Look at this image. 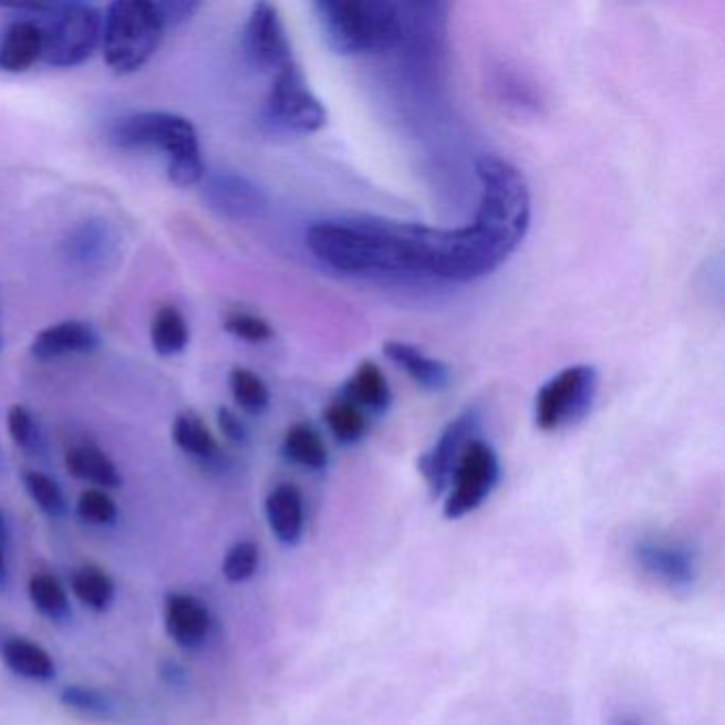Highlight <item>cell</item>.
Segmentation results:
<instances>
[{"label":"cell","mask_w":725,"mask_h":725,"mask_svg":"<svg viewBox=\"0 0 725 725\" xmlns=\"http://www.w3.org/2000/svg\"><path fill=\"white\" fill-rule=\"evenodd\" d=\"M217 426L221 434L235 445H245L249 441V432L245 428L241 417L235 411H230L228 406H221L217 411Z\"/></svg>","instance_id":"obj_36"},{"label":"cell","mask_w":725,"mask_h":725,"mask_svg":"<svg viewBox=\"0 0 725 725\" xmlns=\"http://www.w3.org/2000/svg\"><path fill=\"white\" fill-rule=\"evenodd\" d=\"M258 565H260V547L253 540H241L226 553L221 572L230 583H242L256 574Z\"/></svg>","instance_id":"obj_31"},{"label":"cell","mask_w":725,"mask_h":725,"mask_svg":"<svg viewBox=\"0 0 725 725\" xmlns=\"http://www.w3.org/2000/svg\"><path fill=\"white\" fill-rule=\"evenodd\" d=\"M309 251L348 275L426 272L428 226L385 217L320 219L307 228Z\"/></svg>","instance_id":"obj_1"},{"label":"cell","mask_w":725,"mask_h":725,"mask_svg":"<svg viewBox=\"0 0 725 725\" xmlns=\"http://www.w3.org/2000/svg\"><path fill=\"white\" fill-rule=\"evenodd\" d=\"M43 28V62L54 69H73L96 52L103 39V13L83 2L60 4Z\"/></svg>","instance_id":"obj_5"},{"label":"cell","mask_w":725,"mask_h":725,"mask_svg":"<svg viewBox=\"0 0 725 725\" xmlns=\"http://www.w3.org/2000/svg\"><path fill=\"white\" fill-rule=\"evenodd\" d=\"M235 403L249 415H260L269 408L270 392L267 383L247 369H235L228 379Z\"/></svg>","instance_id":"obj_28"},{"label":"cell","mask_w":725,"mask_h":725,"mask_svg":"<svg viewBox=\"0 0 725 725\" xmlns=\"http://www.w3.org/2000/svg\"><path fill=\"white\" fill-rule=\"evenodd\" d=\"M203 188L207 205L230 219H256L269 207L267 194L237 173L205 175Z\"/></svg>","instance_id":"obj_12"},{"label":"cell","mask_w":725,"mask_h":725,"mask_svg":"<svg viewBox=\"0 0 725 725\" xmlns=\"http://www.w3.org/2000/svg\"><path fill=\"white\" fill-rule=\"evenodd\" d=\"M267 113L275 124L300 135L318 133L328 122V111L309 87L304 71L296 60L275 71L267 96Z\"/></svg>","instance_id":"obj_8"},{"label":"cell","mask_w":725,"mask_h":725,"mask_svg":"<svg viewBox=\"0 0 725 725\" xmlns=\"http://www.w3.org/2000/svg\"><path fill=\"white\" fill-rule=\"evenodd\" d=\"M639 565L655 579L669 583L672 588H687L694 583V562L685 551H679L671 545L660 542H641L636 549Z\"/></svg>","instance_id":"obj_18"},{"label":"cell","mask_w":725,"mask_h":725,"mask_svg":"<svg viewBox=\"0 0 725 725\" xmlns=\"http://www.w3.org/2000/svg\"><path fill=\"white\" fill-rule=\"evenodd\" d=\"M71 590L77 595L81 604H85L92 611H105L115 595V586L111 577L96 566L77 568L71 577Z\"/></svg>","instance_id":"obj_25"},{"label":"cell","mask_w":725,"mask_h":725,"mask_svg":"<svg viewBox=\"0 0 725 725\" xmlns=\"http://www.w3.org/2000/svg\"><path fill=\"white\" fill-rule=\"evenodd\" d=\"M4 574H7V565H4V556H2V551H0V581L4 579Z\"/></svg>","instance_id":"obj_37"},{"label":"cell","mask_w":725,"mask_h":725,"mask_svg":"<svg viewBox=\"0 0 725 725\" xmlns=\"http://www.w3.org/2000/svg\"><path fill=\"white\" fill-rule=\"evenodd\" d=\"M242 48L249 62L262 71H279L292 58V48L275 4L258 2L242 32Z\"/></svg>","instance_id":"obj_11"},{"label":"cell","mask_w":725,"mask_h":725,"mask_svg":"<svg viewBox=\"0 0 725 725\" xmlns=\"http://www.w3.org/2000/svg\"><path fill=\"white\" fill-rule=\"evenodd\" d=\"M60 700L64 706L90 715V717H99V719H113L115 717V706L113 702L99 690L92 687H81V685H69L62 690Z\"/></svg>","instance_id":"obj_30"},{"label":"cell","mask_w":725,"mask_h":725,"mask_svg":"<svg viewBox=\"0 0 725 725\" xmlns=\"http://www.w3.org/2000/svg\"><path fill=\"white\" fill-rule=\"evenodd\" d=\"M189 328L175 307H162L152 322V345L160 355H177L188 348Z\"/></svg>","instance_id":"obj_26"},{"label":"cell","mask_w":725,"mask_h":725,"mask_svg":"<svg viewBox=\"0 0 725 725\" xmlns=\"http://www.w3.org/2000/svg\"><path fill=\"white\" fill-rule=\"evenodd\" d=\"M164 625L175 645L198 649L214 630L209 607L191 593H168L164 600Z\"/></svg>","instance_id":"obj_13"},{"label":"cell","mask_w":725,"mask_h":725,"mask_svg":"<svg viewBox=\"0 0 725 725\" xmlns=\"http://www.w3.org/2000/svg\"><path fill=\"white\" fill-rule=\"evenodd\" d=\"M28 593H30V602L43 618L64 621L71 615L69 593L54 574H48V572L34 574L28 583Z\"/></svg>","instance_id":"obj_24"},{"label":"cell","mask_w":725,"mask_h":725,"mask_svg":"<svg viewBox=\"0 0 725 725\" xmlns=\"http://www.w3.org/2000/svg\"><path fill=\"white\" fill-rule=\"evenodd\" d=\"M270 530L283 545H296L304 532L302 494L292 484L277 485L265 503Z\"/></svg>","instance_id":"obj_16"},{"label":"cell","mask_w":725,"mask_h":725,"mask_svg":"<svg viewBox=\"0 0 725 725\" xmlns=\"http://www.w3.org/2000/svg\"><path fill=\"white\" fill-rule=\"evenodd\" d=\"M226 332H230L232 336L247 341V343H267L275 336V330L265 318L253 315V313H230L224 322Z\"/></svg>","instance_id":"obj_33"},{"label":"cell","mask_w":725,"mask_h":725,"mask_svg":"<svg viewBox=\"0 0 725 725\" xmlns=\"http://www.w3.org/2000/svg\"><path fill=\"white\" fill-rule=\"evenodd\" d=\"M498 481H500V459L496 456V452L481 438L470 441L454 470L449 484L452 491L445 500L443 515L447 519H459L479 509Z\"/></svg>","instance_id":"obj_9"},{"label":"cell","mask_w":725,"mask_h":725,"mask_svg":"<svg viewBox=\"0 0 725 725\" xmlns=\"http://www.w3.org/2000/svg\"><path fill=\"white\" fill-rule=\"evenodd\" d=\"M24 487H27L28 496L32 498V503L43 510L50 517H62L66 510V503L62 496L60 485L55 484L54 479H50L48 475L39 473V470H27L24 473Z\"/></svg>","instance_id":"obj_29"},{"label":"cell","mask_w":725,"mask_h":725,"mask_svg":"<svg viewBox=\"0 0 725 725\" xmlns=\"http://www.w3.org/2000/svg\"><path fill=\"white\" fill-rule=\"evenodd\" d=\"M475 170L481 182L479 209L468 226H459L468 281L503 267L526 239L532 217L530 186L515 164L485 154Z\"/></svg>","instance_id":"obj_2"},{"label":"cell","mask_w":725,"mask_h":725,"mask_svg":"<svg viewBox=\"0 0 725 725\" xmlns=\"http://www.w3.org/2000/svg\"><path fill=\"white\" fill-rule=\"evenodd\" d=\"M479 428H481V411L477 406H468L457 415L456 420H452L445 426L436 443L417 459V468L434 498H438L449 489L457 462L464 449L468 447V443L477 438Z\"/></svg>","instance_id":"obj_10"},{"label":"cell","mask_w":725,"mask_h":725,"mask_svg":"<svg viewBox=\"0 0 725 725\" xmlns=\"http://www.w3.org/2000/svg\"><path fill=\"white\" fill-rule=\"evenodd\" d=\"M323 422L332 436L341 443H358L366 434V415L360 406L341 398L323 408Z\"/></svg>","instance_id":"obj_27"},{"label":"cell","mask_w":725,"mask_h":725,"mask_svg":"<svg viewBox=\"0 0 725 725\" xmlns=\"http://www.w3.org/2000/svg\"><path fill=\"white\" fill-rule=\"evenodd\" d=\"M77 515L90 526H113L117 519V505L105 489H85L77 500Z\"/></svg>","instance_id":"obj_32"},{"label":"cell","mask_w":725,"mask_h":725,"mask_svg":"<svg viewBox=\"0 0 725 725\" xmlns=\"http://www.w3.org/2000/svg\"><path fill=\"white\" fill-rule=\"evenodd\" d=\"M173 441L184 454L198 459H211L217 454L216 436L194 411H184L175 417Z\"/></svg>","instance_id":"obj_23"},{"label":"cell","mask_w":725,"mask_h":725,"mask_svg":"<svg viewBox=\"0 0 725 725\" xmlns=\"http://www.w3.org/2000/svg\"><path fill=\"white\" fill-rule=\"evenodd\" d=\"M66 470L71 477L99 485V489H113L122 485V475L113 459L94 445H80L66 454Z\"/></svg>","instance_id":"obj_20"},{"label":"cell","mask_w":725,"mask_h":725,"mask_svg":"<svg viewBox=\"0 0 725 725\" xmlns=\"http://www.w3.org/2000/svg\"><path fill=\"white\" fill-rule=\"evenodd\" d=\"M160 13L152 0L111 2L103 18V55L111 71L136 73L160 48Z\"/></svg>","instance_id":"obj_4"},{"label":"cell","mask_w":725,"mask_h":725,"mask_svg":"<svg viewBox=\"0 0 725 725\" xmlns=\"http://www.w3.org/2000/svg\"><path fill=\"white\" fill-rule=\"evenodd\" d=\"M598 394V371L574 364L551 376L535 398V422L545 432L568 428L586 420Z\"/></svg>","instance_id":"obj_6"},{"label":"cell","mask_w":725,"mask_h":725,"mask_svg":"<svg viewBox=\"0 0 725 725\" xmlns=\"http://www.w3.org/2000/svg\"><path fill=\"white\" fill-rule=\"evenodd\" d=\"M325 45L339 55L381 54L404 37L403 7L387 0H318L311 4Z\"/></svg>","instance_id":"obj_3"},{"label":"cell","mask_w":725,"mask_h":725,"mask_svg":"<svg viewBox=\"0 0 725 725\" xmlns=\"http://www.w3.org/2000/svg\"><path fill=\"white\" fill-rule=\"evenodd\" d=\"M158 13H160L162 27H179L188 22L189 18L200 9L198 2L194 0H164V2H154Z\"/></svg>","instance_id":"obj_35"},{"label":"cell","mask_w":725,"mask_h":725,"mask_svg":"<svg viewBox=\"0 0 725 725\" xmlns=\"http://www.w3.org/2000/svg\"><path fill=\"white\" fill-rule=\"evenodd\" d=\"M281 452L292 464L307 470H323L330 459L320 432L309 424H296L286 432Z\"/></svg>","instance_id":"obj_22"},{"label":"cell","mask_w":725,"mask_h":725,"mask_svg":"<svg viewBox=\"0 0 725 725\" xmlns=\"http://www.w3.org/2000/svg\"><path fill=\"white\" fill-rule=\"evenodd\" d=\"M0 530H2V517H0Z\"/></svg>","instance_id":"obj_38"},{"label":"cell","mask_w":725,"mask_h":725,"mask_svg":"<svg viewBox=\"0 0 725 725\" xmlns=\"http://www.w3.org/2000/svg\"><path fill=\"white\" fill-rule=\"evenodd\" d=\"M7 428H9V436L13 438V443L27 452H32L39 443V428L32 420V415L28 413L27 406L22 404H13L7 413Z\"/></svg>","instance_id":"obj_34"},{"label":"cell","mask_w":725,"mask_h":725,"mask_svg":"<svg viewBox=\"0 0 725 725\" xmlns=\"http://www.w3.org/2000/svg\"><path fill=\"white\" fill-rule=\"evenodd\" d=\"M623 725H630V724H623Z\"/></svg>","instance_id":"obj_39"},{"label":"cell","mask_w":725,"mask_h":725,"mask_svg":"<svg viewBox=\"0 0 725 725\" xmlns=\"http://www.w3.org/2000/svg\"><path fill=\"white\" fill-rule=\"evenodd\" d=\"M43 60V28L32 20H18L0 37V71L27 73Z\"/></svg>","instance_id":"obj_14"},{"label":"cell","mask_w":725,"mask_h":725,"mask_svg":"<svg viewBox=\"0 0 725 725\" xmlns=\"http://www.w3.org/2000/svg\"><path fill=\"white\" fill-rule=\"evenodd\" d=\"M2 660L7 669L30 681H50L55 676V664L52 655L37 643L28 639H9L2 645Z\"/></svg>","instance_id":"obj_21"},{"label":"cell","mask_w":725,"mask_h":725,"mask_svg":"<svg viewBox=\"0 0 725 725\" xmlns=\"http://www.w3.org/2000/svg\"><path fill=\"white\" fill-rule=\"evenodd\" d=\"M99 345V334L92 325L83 322H60L41 330L30 345V353L50 362L73 353H87Z\"/></svg>","instance_id":"obj_15"},{"label":"cell","mask_w":725,"mask_h":725,"mask_svg":"<svg viewBox=\"0 0 725 725\" xmlns=\"http://www.w3.org/2000/svg\"><path fill=\"white\" fill-rule=\"evenodd\" d=\"M383 353L398 366L403 369L406 375L411 376L415 383H420L422 387L432 390V392H441L449 385L452 381V373L449 366L436 358H432L428 353L417 350L411 343L404 341H387L383 345Z\"/></svg>","instance_id":"obj_17"},{"label":"cell","mask_w":725,"mask_h":725,"mask_svg":"<svg viewBox=\"0 0 725 725\" xmlns=\"http://www.w3.org/2000/svg\"><path fill=\"white\" fill-rule=\"evenodd\" d=\"M111 141L124 149L158 147L168 162L200 158L198 133L194 124L168 111H145L124 117L113 126Z\"/></svg>","instance_id":"obj_7"},{"label":"cell","mask_w":725,"mask_h":725,"mask_svg":"<svg viewBox=\"0 0 725 725\" xmlns=\"http://www.w3.org/2000/svg\"><path fill=\"white\" fill-rule=\"evenodd\" d=\"M343 398L360 406L362 411L383 413L392 404V387L379 364L373 360H364L358 364L355 373L343 385Z\"/></svg>","instance_id":"obj_19"}]
</instances>
